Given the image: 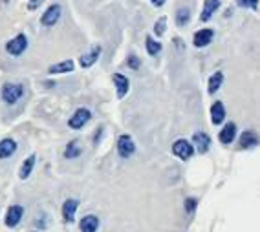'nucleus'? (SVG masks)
Wrapping results in <instances>:
<instances>
[{"instance_id":"b1692460","label":"nucleus","mask_w":260,"mask_h":232,"mask_svg":"<svg viewBox=\"0 0 260 232\" xmlns=\"http://www.w3.org/2000/svg\"><path fill=\"white\" fill-rule=\"evenodd\" d=\"M190 22V10L189 8H180L176 11V26L178 28H185Z\"/></svg>"},{"instance_id":"9d476101","label":"nucleus","mask_w":260,"mask_h":232,"mask_svg":"<svg viewBox=\"0 0 260 232\" xmlns=\"http://www.w3.org/2000/svg\"><path fill=\"white\" fill-rule=\"evenodd\" d=\"M24 216V207H20V205H11L10 209H8V214H6V225L8 227H17L20 223V219H22Z\"/></svg>"},{"instance_id":"1a4fd4ad","label":"nucleus","mask_w":260,"mask_h":232,"mask_svg":"<svg viewBox=\"0 0 260 232\" xmlns=\"http://www.w3.org/2000/svg\"><path fill=\"white\" fill-rule=\"evenodd\" d=\"M220 6H222L220 0H204V8H202V13H200L202 22H209L214 17V13L220 10Z\"/></svg>"},{"instance_id":"c85d7f7f","label":"nucleus","mask_w":260,"mask_h":232,"mask_svg":"<svg viewBox=\"0 0 260 232\" xmlns=\"http://www.w3.org/2000/svg\"><path fill=\"white\" fill-rule=\"evenodd\" d=\"M42 2H44V0H29V2H28V10L29 11L39 10V6H42Z\"/></svg>"},{"instance_id":"aec40b11","label":"nucleus","mask_w":260,"mask_h":232,"mask_svg":"<svg viewBox=\"0 0 260 232\" xmlns=\"http://www.w3.org/2000/svg\"><path fill=\"white\" fill-rule=\"evenodd\" d=\"M99 228V219L98 216L93 214H88L81 219V232H98Z\"/></svg>"},{"instance_id":"f257e3e1","label":"nucleus","mask_w":260,"mask_h":232,"mask_svg":"<svg viewBox=\"0 0 260 232\" xmlns=\"http://www.w3.org/2000/svg\"><path fill=\"white\" fill-rule=\"evenodd\" d=\"M0 97H2V101H4L6 104L13 106V104H17V102L24 97V84L6 83L4 86H2V90H0Z\"/></svg>"},{"instance_id":"6ab92c4d","label":"nucleus","mask_w":260,"mask_h":232,"mask_svg":"<svg viewBox=\"0 0 260 232\" xmlns=\"http://www.w3.org/2000/svg\"><path fill=\"white\" fill-rule=\"evenodd\" d=\"M35 163H37V156H35V153H31V156H28V158L24 159L22 165H20V172H19L20 179H28V177L31 176L33 168H35Z\"/></svg>"},{"instance_id":"bb28decb","label":"nucleus","mask_w":260,"mask_h":232,"mask_svg":"<svg viewBox=\"0 0 260 232\" xmlns=\"http://www.w3.org/2000/svg\"><path fill=\"white\" fill-rule=\"evenodd\" d=\"M183 207H185V212L189 214V216H192V214L196 212V207H198V200H196V198H187Z\"/></svg>"},{"instance_id":"39448f33","label":"nucleus","mask_w":260,"mask_h":232,"mask_svg":"<svg viewBox=\"0 0 260 232\" xmlns=\"http://www.w3.org/2000/svg\"><path fill=\"white\" fill-rule=\"evenodd\" d=\"M60 15H62V8L60 4H51L41 17V24L44 28H53L57 22L60 20Z\"/></svg>"},{"instance_id":"412c9836","label":"nucleus","mask_w":260,"mask_h":232,"mask_svg":"<svg viewBox=\"0 0 260 232\" xmlns=\"http://www.w3.org/2000/svg\"><path fill=\"white\" fill-rule=\"evenodd\" d=\"M222 84H223V73L222 71H214V73L209 77V84H207V92H209V95H214V93L218 92Z\"/></svg>"},{"instance_id":"cd10ccee","label":"nucleus","mask_w":260,"mask_h":232,"mask_svg":"<svg viewBox=\"0 0 260 232\" xmlns=\"http://www.w3.org/2000/svg\"><path fill=\"white\" fill-rule=\"evenodd\" d=\"M126 66H128V68H132V70H140L141 61L136 55H128V57H126Z\"/></svg>"},{"instance_id":"f8f14e48","label":"nucleus","mask_w":260,"mask_h":232,"mask_svg":"<svg viewBox=\"0 0 260 232\" xmlns=\"http://www.w3.org/2000/svg\"><path fill=\"white\" fill-rule=\"evenodd\" d=\"M101 57V46H93L92 50L88 51V53H84V55L79 57V64L81 68H92L95 62H98V59Z\"/></svg>"},{"instance_id":"f03ea898","label":"nucleus","mask_w":260,"mask_h":232,"mask_svg":"<svg viewBox=\"0 0 260 232\" xmlns=\"http://www.w3.org/2000/svg\"><path fill=\"white\" fill-rule=\"evenodd\" d=\"M26 50H28V37H26L24 33H19V35H15L11 41L6 42V51H8L11 57H20Z\"/></svg>"},{"instance_id":"20e7f679","label":"nucleus","mask_w":260,"mask_h":232,"mask_svg":"<svg viewBox=\"0 0 260 232\" xmlns=\"http://www.w3.org/2000/svg\"><path fill=\"white\" fill-rule=\"evenodd\" d=\"M117 153H119L121 159H128L134 156L136 143H134V139H132V135H128V134L119 135V139H117Z\"/></svg>"},{"instance_id":"4468645a","label":"nucleus","mask_w":260,"mask_h":232,"mask_svg":"<svg viewBox=\"0 0 260 232\" xmlns=\"http://www.w3.org/2000/svg\"><path fill=\"white\" fill-rule=\"evenodd\" d=\"M258 146V135H256L255 130H246L242 132L240 135V148L244 150H251Z\"/></svg>"},{"instance_id":"423d86ee","label":"nucleus","mask_w":260,"mask_h":232,"mask_svg":"<svg viewBox=\"0 0 260 232\" xmlns=\"http://www.w3.org/2000/svg\"><path fill=\"white\" fill-rule=\"evenodd\" d=\"M172 153H174L178 159H181V161H187V159H190L192 156H194V148H192L190 141L178 139V141H174V144H172Z\"/></svg>"},{"instance_id":"9b49d317","label":"nucleus","mask_w":260,"mask_h":232,"mask_svg":"<svg viewBox=\"0 0 260 232\" xmlns=\"http://www.w3.org/2000/svg\"><path fill=\"white\" fill-rule=\"evenodd\" d=\"M112 81H114V86H116L117 97L123 99L130 90L128 77H126V75H123V73H114V75H112Z\"/></svg>"},{"instance_id":"a878e982","label":"nucleus","mask_w":260,"mask_h":232,"mask_svg":"<svg viewBox=\"0 0 260 232\" xmlns=\"http://www.w3.org/2000/svg\"><path fill=\"white\" fill-rule=\"evenodd\" d=\"M238 8H246L251 11H258V0H238Z\"/></svg>"},{"instance_id":"a211bd4d","label":"nucleus","mask_w":260,"mask_h":232,"mask_svg":"<svg viewBox=\"0 0 260 232\" xmlns=\"http://www.w3.org/2000/svg\"><path fill=\"white\" fill-rule=\"evenodd\" d=\"M74 68H75V62L72 61V59H68V61L57 62V64L50 66V68H48V73H50V75L70 73V71H74Z\"/></svg>"},{"instance_id":"2eb2a0df","label":"nucleus","mask_w":260,"mask_h":232,"mask_svg":"<svg viewBox=\"0 0 260 232\" xmlns=\"http://www.w3.org/2000/svg\"><path fill=\"white\" fill-rule=\"evenodd\" d=\"M77 209H79V200H74V198L66 200L64 203H62V218H64V221H68V223L74 221Z\"/></svg>"},{"instance_id":"0eeeda50","label":"nucleus","mask_w":260,"mask_h":232,"mask_svg":"<svg viewBox=\"0 0 260 232\" xmlns=\"http://www.w3.org/2000/svg\"><path fill=\"white\" fill-rule=\"evenodd\" d=\"M213 38H214V29L202 28L194 33V37H192V44H194V48H205L213 42Z\"/></svg>"},{"instance_id":"7ed1b4c3","label":"nucleus","mask_w":260,"mask_h":232,"mask_svg":"<svg viewBox=\"0 0 260 232\" xmlns=\"http://www.w3.org/2000/svg\"><path fill=\"white\" fill-rule=\"evenodd\" d=\"M90 119H92V111L88 108H77L74 111V115L68 119V126L72 130H83L84 126L90 123Z\"/></svg>"},{"instance_id":"4be33fe9","label":"nucleus","mask_w":260,"mask_h":232,"mask_svg":"<svg viewBox=\"0 0 260 232\" xmlns=\"http://www.w3.org/2000/svg\"><path fill=\"white\" fill-rule=\"evenodd\" d=\"M83 153V148H81V144L77 139H72L70 143L66 144L64 148V158L66 159H77Z\"/></svg>"},{"instance_id":"dca6fc26","label":"nucleus","mask_w":260,"mask_h":232,"mask_svg":"<svg viewBox=\"0 0 260 232\" xmlns=\"http://www.w3.org/2000/svg\"><path fill=\"white\" fill-rule=\"evenodd\" d=\"M218 139L222 144H231L233 141L237 139V125H235V123H228V125L220 130Z\"/></svg>"},{"instance_id":"c756f323","label":"nucleus","mask_w":260,"mask_h":232,"mask_svg":"<svg viewBox=\"0 0 260 232\" xmlns=\"http://www.w3.org/2000/svg\"><path fill=\"white\" fill-rule=\"evenodd\" d=\"M149 2L154 6V8H161V6H165V2H167V0H149Z\"/></svg>"},{"instance_id":"f3484780","label":"nucleus","mask_w":260,"mask_h":232,"mask_svg":"<svg viewBox=\"0 0 260 232\" xmlns=\"http://www.w3.org/2000/svg\"><path fill=\"white\" fill-rule=\"evenodd\" d=\"M17 152V141L11 137L0 139V159H8Z\"/></svg>"},{"instance_id":"ddd939ff","label":"nucleus","mask_w":260,"mask_h":232,"mask_svg":"<svg viewBox=\"0 0 260 232\" xmlns=\"http://www.w3.org/2000/svg\"><path fill=\"white\" fill-rule=\"evenodd\" d=\"M223 121H225V106H223L222 101H214L213 106H211V123L214 126H218Z\"/></svg>"},{"instance_id":"6e6552de","label":"nucleus","mask_w":260,"mask_h":232,"mask_svg":"<svg viewBox=\"0 0 260 232\" xmlns=\"http://www.w3.org/2000/svg\"><path fill=\"white\" fill-rule=\"evenodd\" d=\"M192 148H194V152L198 153H205L207 150L211 148V137L205 132H196L194 135H192Z\"/></svg>"},{"instance_id":"393cba45","label":"nucleus","mask_w":260,"mask_h":232,"mask_svg":"<svg viewBox=\"0 0 260 232\" xmlns=\"http://www.w3.org/2000/svg\"><path fill=\"white\" fill-rule=\"evenodd\" d=\"M165 31H167V17H159L154 24V33H156V37H161Z\"/></svg>"},{"instance_id":"5701e85b","label":"nucleus","mask_w":260,"mask_h":232,"mask_svg":"<svg viewBox=\"0 0 260 232\" xmlns=\"http://www.w3.org/2000/svg\"><path fill=\"white\" fill-rule=\"evenodd\" d=\"M145 50H147V53H149L150 57H156V55H159V53H161L163 46H161V42L156 41V38L149 35V37L145 38Z\"/></svg>"}]
</instances>
